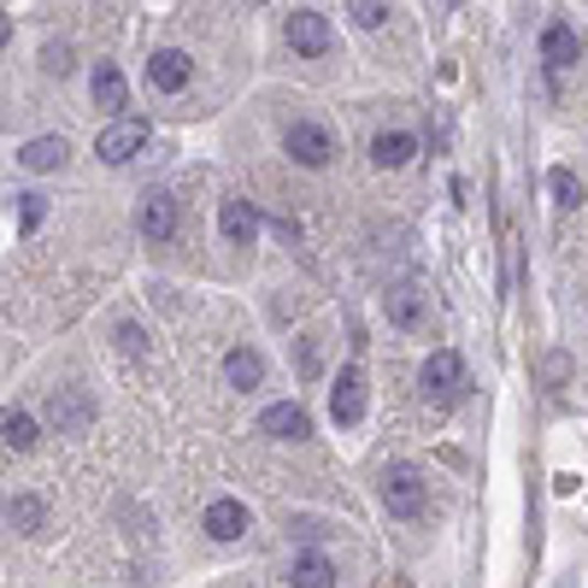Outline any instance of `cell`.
Masks as SVG:
<instances>
[{"label":"cell","mask_w":588,"mask_h":588,"mask_svg":"<svg viewBox=\"0 0 588 588\" xmlns=\"http://www.w3.org/2000/svg\"><path fill=\"white\" fill-rule=\"evenodd\" d=\"M72 65H77V59H72V47H65V42H47V47H42V72L65 77V72H72Z\"/></svg>","instance_id":"25"},{"label":"cell","mask_w":588,"mask_h":588,"mask_svg":"<svg viewBox=\"0 0 588 588\" xmlns=\"http://www.w3.org/2000/svg\"><path fill=\"white\" fill-rule=\"evenodd\" d=\"M301 377H318V341H301Z\"/></svg>","instance_id":"27"},{"label":"cell","mask_w":588,"mask_h":588,"mask_svg":"<svg viewBox=\"0 0 588 588\" xmlns=\"http://www.w3.org/2000/svg\"><path fill=\"white\" fill-rule=\"evenodd\" d=\"M553 195H559V206H565V213H570V206H582V183L577 177H570V171H553Z\"/></svg>","instance_id":"22"},{"label":"cell","mask_w":588,"mask_h":588,"mask_svg":"<svg viewBox=\"0 0 588 588\" xmlns=\"http://www.w3.org/2000/svg\"><path fill=\"white\" fill-rule=\"evenodd\" d=\"M542 59L547 65H577L582 59V36L570 24H547L542 30Z\"/></svg>","instance_id":"15"},{"label":"cell","mask_w":588,"mask_h":588,"mask_svg":"<svg viewBox=\"0 0 588 588\" xmlns=\"http://www.w3.org/2000/svg\"><path fill=\"white\" fill-rule=\"evenodd\" d=\"M188 77H195V59L183 54V47H160V54L148 59V83L160 95H177V89H188Z\"/></svg>","instance_id":"8"},{"label":"cell","mask_w":588,"mask_h":588,"mask_svg":"<svg viewBox=\"0 0 588 588\" xmlns=\"http://www.w3.org/2000/svg\"><path fill=\"white\" fill-rule=\"evenodd\" d=\"M348 12H353V24H359V30H377V24L389 19V7H383V0H353Z\"/></svg>","instance_id":"23"},{"label":"cell","mask_w":588,"mask_h":588,"mask_svg":"<svg viewBox=\"0 0 588 588\" xmlns=\"http://www.w3.org/2000/svg\"><path fill=\"white\" fill-rule=\"evenodd\" d=\"M47 418L59 424V436H83V429L95 424V394H83V389H54V394H47Z\"/></svg>","instance_id":"5"},{"label":"cell","mask_w":588,"mask_h":588,"mask_svg":"<svg viewBox=\"0 0 588 588\" xmlns=\"http://www.w3.org/2000/svg\"><path fill=\"white\" fill-rule=\"evenodd\" d=\"M7 518L19 524L24 535H36L42 524H47V512H42V500H30V494H19V500H7Z\"/></svg>","instance_id":"21"},{"label":"cell","mask_w":588,"mask_h":588,"mask_svg":"<svg viewBox=\"0 0 588 588\" xmlns=\"http://www.w3.org/2000/svg\"><path fill=\"white\" fill-rule=\"evenodd\" d=\"M383 306H389V324H401V330H418V324H424V294L412 288V283L389 288V294H383Z\"/></svg>","instance_id":"17"},{"label":"cell","mask_w":588,"mask_h":588,"mask_svg":"<svg viewBox=\"0 0 588 588\" xmlns=\"http://www.w3.org/2000/svg\"><path fill=\"white\" fill-rule=\"evenodd\" d=\"M330 412H336V424H341V429H353L359 418H366V371H359V366H348V371L336 377Z\"/></svg>","instance_id":"7"},{"label":"cell","mask_w":588,"mask_h":588,"mask_svg":"<svg viewBox=\"0 0 588 588\" xmlns=\"http://www.w3.org/2000/svg\"><path fill=\"white\" fill-rule=\"evenodd\" d=\"M135 230H142L148 241H171V236H177V200H171L165 188H153V195H142V213H135Z\"/></svg>","instance_id":"9"},{"label":"cell","mask_w":588,"mask_h":588,"mask_svg":"<svg viewBox=\"0 0 588 588\" xmlns=\"http://www.w3.org/2000/svg\"><path fill=\"white\" fill-rule=\"evenodd\" d=\"M7 36H12V12H0V47H7Z\"/></svg>","instance_id":"28"},{"label":"cell","mask_w":588,"mask_h":588,"mask_svg":"<svg viewBox=\"0 0 588 588\" xmlns=\"http://www.w3.org/2000/svg\"><path fill=\"white\" fill-rule=\"evenodd\" d=\"M288 582H294V588H336V565L324 559V553H294Z\"/></svg>","instance_id":"16"},{"label":"cell","mask_w":588,"mask_h":588,"mask_svg":"<svg viewBox=\"0 0 588 588\" xmlns=\"http://www.w3.org/2000/svg\"><path fill=\"white\" fill-rule=\"evenodd\" d=\"M418 383H424L429 401H459V394L471 389V383H465V359H459L454 348H436V353H429Z\"/></svg>","instance_id":"3"},{"label":"cell","mask_w":588,"mask_h":588,"mask_svg":"<svg viewBox=\"0 0 588 588\" xmlns=\"http://www.w3.org/2000/svg\"><path fill=\"white\" fill-rule=\"evenodd\" d=\"M95 100H100L107 112H124V107H130V83H124L118 65H100V72H95Z\"/></svg>","instance_id":"19"},{"label":"cell","mask_w":588,"mask_h":588,"mask_svg":"<svg viewBox=\"0 0 588 588\" xmlns=\"http://www.w3.org/2000/svg\"><path fill=\"white\" fill-rule=\"evenodd\" d=\"M218 230H224V241H236V248H253V236H259V206H253V200H224Z\"/></svg>","instance_id":"11"},{"label":"cell","mask_w":588,"mask_h":588,"mask_svg":"<svg viewBox=\"0 0 588 588\" xmlns=\"http://www.w3.org/2000/svg\"><path fill=\"white\" fill-rule=\"evenodd\" d=\"M0 436H7V447L30 454V447H36V418H30V412H0Z\"/></svg>","instance_id":"20"},{"label":"cell","mask_w":588,"mask_h":588,"mask_svg":"<svg viewBox=\"0 0 588 588\" xmlns=\"http://www.w3.org/2000/svg\"><path fill=\"white\" fill-rule=\"evenodd\" d=\"M412 153H418V135H412V130H383V135L371 142V160L383 165V171L412 165Z\"/></svg>","instance_id":"13"},{"label":"cell","mask_w":588,"mask_h":588,"mask_svg":"<svg viewBox=\"0 0 588 588\" xmlns=\"http://www.w3.org/2000/svg\"><path fill=\"white\" fill-rule=\"evenodd\" d=\"M224 377H230V389H259L265 359H259L253 348H230V359H224Z\"/></svg>","instance_id":"18"},{"label":"cell","mask_w":588,"mask_h":588,"mask_svg":"<svg viewBox=\"0 0 588 588\" xmlns=\"http://www.w3.org/2000/svg\"><path fill=\"white\" fill-rule=\"evenodd\" d=\"M65 153H72V142H65V135H36V142L19 148V165H24V171H59Z\"/></svg>","instance_id":"14"},{"label":"cell","mask_w":588,"mask_h":588,"mask_svg":"<svg viewBox=\"0 0 588 588\" xmlns=\"http://www.w3.org/2000/svg\"><path fill=\"white\" fill-rule=\"evenodd\" d=\"M206 535H213V542H236V535H248V507H241V500H213V507H206Z\"/></svg>","instance_id":"12"},{"label":"cell","mask_w":588,"mask_h":588,"mask_svg":"<svg viewBox=\"0 0 588 588\" xmlns=\"http://www.w3.org/2000/svg\"><path fill=\"white\" fill-rule=\"evenodd\" d=\"M118 348H124V353H148V336H142V324H118Z\"/></svg>","instance_id":"26"},{"label":"cell","mask_w":588,"mask_h":588,"mask_svg":"<svg viewBox=\"0 0 588 588\" xmlns=\"http://www.w3.org/2000/svg\"><path fill=\"white\" fill-rule=\"evenodd\" d=\"M330 42H336V30H330L324 12H288V47H294V54L324 59V54H330Z\"/></svg>","instance_id":"6"},{"label":"cell","mask_w":588,"mask_h":588,"mask_svg":"<svg viewBox=\"0 0 588 588\" xmlns=\"http://www.w3.org/2000/svg\"><path fill=\"white\" fill-rule=\"evenodd\" d=\"M383 507H389V518H418L424 512L418 465H389V471H383Z\"/></svg>","instance_id":"4"},{"label":"cell","mask_w":588,"mask_h":588,"mask_svg":"<svg viewBox=\"0 0 588 588\" xmlns=\"http://www.w3.org/2000/svg\"><path fill=\"white\" fill-rule=\"evenodd\" d=\"M148 135H153V130H148V118H112V124L95 135V153H100L107 165H130L135 153L148 148Z\"/></svg>","instance_id":"2"},{"label":"cell","mask_w":588,"mask_h":588,"mask_svg":"<svg viewBox=\"0 0 588 588\" xmlns=\"http://www.w3.org/2000/svg\"><path fill=\"white\" fill-rule=\"evenodd\" d=\"M259 429L276 436V442H306V436H313V418H306L294 401H283V406H265V412H259Z\"/></svg>","instance_id":"10"},{"label":"cell","mask_w":588,"mask_h":588,"mask_svg":"<svg viewBox=\"0 0 588 588\" xmlns=\"http://www.w3.org/2000/svg\"><path fill=\"white\" fill-rule=\"evenodd\" d=\"M42 218H47V195H36V188H30V195H19V224H24V230H36Z\"/></svg>","instance_id":"24"},{"label":"cell","mask_w":588,"mask_h":588,"mask_svg":"<svg viewBox=\"0 0 588 588\" xmlns=\"http://www.w3.org/2000/svg\"><path fill=\"white\" fill-rule=\"evenodd\" d=\"M283 148H288V160L306 165V171H324V165L336 160V135L324 130V124H313V118H294L288 135H283Z\"/></svg>","instance_id":"1"}]
</instances>
